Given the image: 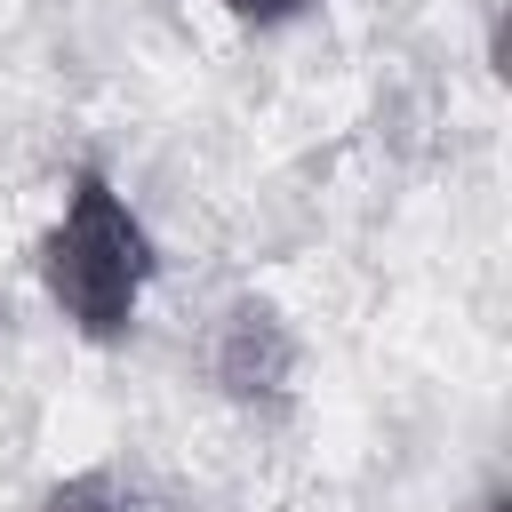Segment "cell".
I'll return each mask as SVG.
<instances>
[{
  "instance_id": "cell-1",
  "label": "cell",
  "mask_w": 512,
  "mask_h": 512,
  "mask_svg": "<svg viewBox=\"0 0 512 512\" xmlns=\"http://www.w3.org/2000/svg\"><path fill=\"white\" fill-rule=\"evenodd\" d=\"M160 272V248L144 232V216L128 208V192L104 168H80L64 184V208L40 240V280L48 304L72 320V336L88 344H120L144 312V288Z\"/></svg>"
},
{
  "instance_id": "cell-2",
  "label": "cell",
  "mask_w": 512,
  "mask_h": 512,
  "mask_svg": "<svg viewBox=\"0 0 512 512\" xmlns=\"http://www.w3.org/2000/svg\"><path fill=\"white\" fill-rule=\"evenodd\" d=\"M208 376H216V392L240 400V408L288 400V384H296V336H288V320H280L264 296L224 304V320H216V336H208Z\"/></svg>"
},
{
  "instance_id": "cell-3",
  "label": "cell",
  "mask_w": 512,
  "mask_h": 512,
  "mask_svg": "<svg viewBox=\"0 0 512 512\" xmlns=\"http://www.w3.org/2000/svg\"><path fill=\"white\" fill-rule=\"evenodd\" d=\"M48 512H144L112 472H80V480H64L56 496H48Z\"/></svg>"
},
{
  "instance_id": "cell-4",
  "label": "cell",
  "mask_w": 512,
  "mask_h": 512,
  "mask_svg": "<svg viewBox=\"0 0 512 512\" xmlns=\"http://www.w3.org/2000/svg\"><path fill=\"white\" fill-rule=\"evenodd\" d=\"M312 0H224V16H240V24H296Z\"/></svg>"
},
{
  "instance_id": "cell-5",
  "label": "cell",
  "mask_w": 512,
  "mask_h": 512,
  "mask_svg": "<svg viewBox=\"0 0 512 512\" xmlns=\"http://www.w3.org/2000/svg\"><path fill=\"white\" fill-rule=\"evenodd\" d=\"M480 512H512V496H504V488H496V496H488V504H480Z\"/></svg>"
}]
</instances>
